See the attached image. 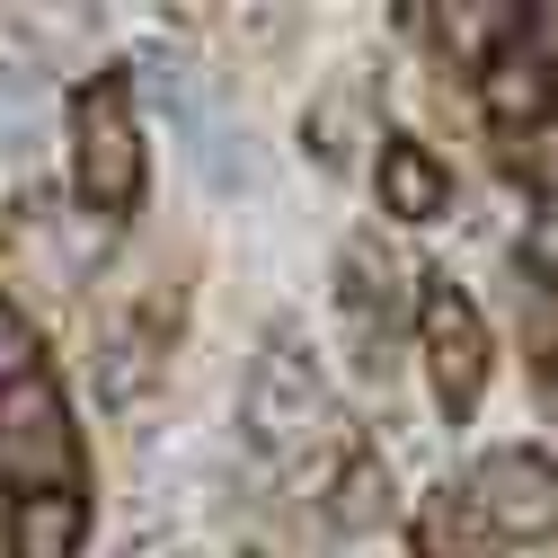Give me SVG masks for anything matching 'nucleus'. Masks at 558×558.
Wrapping results in <instances>:
<instances>
[{
	"mask_svg": "<svg viewBox=\"0 0 558 558\" xmlns=\"http://www.w3.org/2000/svg\"><path fill=\"white\" fill-rule=\"evenodd\" d=\"M381 204H390L399 222H426L435 204H444V169L416 151V143H390L381 151Z\"/></svg>",
	"mask_w": 558,
	"mask_h": 558,
	"instance_id": "nucleus-7",
	"label": "nucleus"
},
{
	"mask_svg": "<svg viewBox=\"0 0 558 558\" xmlns=\"http://www.w3.org/2000/svg\"><path fill=\"white\" fill-rule=\"evenodd\" d=\"M549 89H558V81H549Z\"/></svg>",
	"mask_w": 558,
	"mask_h": 558,
	"instance_id": "nucleus-15",
	"label": "nucleus"
},
{
	"mask_svg": "<svg viewBox=\"0 0 558 558\" xmlns=\"http://www.w3.org/2000/svg\"><path fill=\"white\" fill-rule=\"evenodd\" d=\"M36 116H45V98H36V81H19V72H0V151H27L36 143Z\"/></svg>",
	"mask_w": 558,
	"mask_h": 558,
	"instance_id": "nucleus-10",
	"label": "nucleus"
},
{
	"mask_svg": "<svg viewBox=\"0 0 558 558\" xmlns=\"http://www.w3.org/2000/svg\"><path fill=\"white\" fill-rule=\"evenodd\" d=\"M381 514H390V478H381L373 461H355V470L337 478V523H345V532H373Z\"/></svg>",
	"mask_w": 558,
	"mask_h": 558,
	"instance_id": "nucleus-9",
	"label": "nucleus"
},
{
	"mask_svg": "<svg viewBox=\"0 0 558 558\" xmlns=\"http://www.w3.org/2000/svg\"><path fill=\"white\" fill-rule=\"evenodd\" d=\"M426 364H435V390L452 416L478 408V381H487V328L461 293H426Z\"/></svg>",
	"mask_w": 558,
	"mask_h": 558,
	"instance_id": "nucleus-5",
	"label": "nucleus"
},
{
	"mask_svg": "<svg viewBox=\"0 0 558 558\" xmlns=\"http://www.w3.org/2000/svg\"><path fill=\"white\" fill-rule=\"evenodd\" d=\"M549 390H558V373H549Z\"/></svg>",
	"mask_w": 558,
	"mask_h": 558,
	"instance_id": "nucleus-14",
	"label": "nucleus"
},
{
	"mask_svg": "<svg viewBox=\"0 0 558 558\" xmlns=\"http://www.w3.org/2000/svg\"><path fill=\"white\" fill-rule=\"evenodd\" d=\"M0 558H10V514H0Z\"/></svg>",
	"mask_w": 558,
	"mask_h": 558,
	"instance_id": "nucleus-13",
	"label": "nucleus"
},
{
	"mask_svg": "<svg viewBox=\"0 0 558 558\" xmlns=\"http://www.w3.org/2000/svg\"><path fill=\"white\" fill-rule=\"evenodd\" d=\"M72 151H81V195L98 214H124L143 195V143H133V98L124 81H89L72 107Z\"/></svg>",
	"mask_w": 558,
	"mask_h": 558,
	"instance_id": "nucleus-3",
	"label": "nucleus"
},
{
	"mask_svg": "<svg viewBox=\"0 0 558 558\" xmlns=\"http://www.w3.org/2000/svg\"><path fill=\"white\" fill-rule=\"evenodd\" d=\"M0 478L45 487V497L72 478V416H62V390L45 373H19L0 390Z\"/></svg>",
	"mask_w": 558,
	"mask_h": 558,
	"instance_id": "nucleus-4",
	"label": "nucleus"
},
{
	"mask_svg": "<svg viewBox=\"0 0 558 558\" xmlns=\"http://www.w3.org/2000/svg\"><path fill=\"white\" fill-rule=\"evenodd\" d=\"M81 549V506L72 497H36L27 523L10 532V558H72Z\"/></svg>",
	"mask_w": 558,
	"mask_h": 558,
	"instance_id": "nucleus-8",
	"label": "nucleus"
},
{
	"mask_svg": "<svg viewBox=\"0 0 558 558\" xmlns=\"http://www.w3.org/2000/svg\"><path fill=\"white\" fill-rule=\"evenodd\" d=\"M240 426L266 461H311L319 444H337V408L319 390V373L293 355V345H266L240 381Z\"/></svg>",
	"mask_w": 558,
	"mask_h": 558,
	"instance_id": "nucleus-2",
	"label": "nucleus"
},
{
	"mask_svg": "<svg viewBox=\"0 0 558 558\" xmlns=\"http://www.w3.org/2000/svg\"><path fill=\"white\" fill-rule=\"evenodd\" d=\"M549 523H558V470L541 452H487L452 487H435L416 541H426V558H506Z\"/></svg>",
	"mask_w": 558,
	"mask_h": 558,
	"instance_id": "nucleus-1",
	"label": "nucleus"
},
{
	"mask_svg": "<svg viewBox=\"0 0 558 558\" xmlns=\"http://www.w3.org/2000/svg\"><path fill=\"white\" fill-rule=\"evenodd\" d=\"M514 169L532 186H558V133H532V143H514Z\"/></svg>",
	"mask_w": 558,
	"mask_h": 558,
	"instance_id": "nucleus-12",
	"label": "nucleus"
},
{
	"mask_svg": "<svg viewBox=\"0 0 558 558\" xmlns=\"http://www.w3.org/2000/svg\"><path fill=\"white\" fill-rule=\"evenodd\" d=\"M27 355H36V337H27V319H19L10 302H0V373L19 381V373H27Z\"/></svg>",
	"mask_w": 558,
	"mask_h": 558,
	"instance_id": "nucleus-11",
	"label": "nucleus"
},
{
	"mask_svg": "<svg viewBox=\"0 0 558 558\" xmlns=\"http://www.w3.org/2000/svg\"><path fill=\"white\" fill-rule=\"evenodd\" d=\"M399 257L390 248H345V319H355V345H364V355H373V345H381V355H390V328H399Z\"/></svg>",
	"mask_w": 558,
	"mask_h": 558,
	"instance_id": "nucleus-6",
	"label": "nucleus"
}]
</instances>
